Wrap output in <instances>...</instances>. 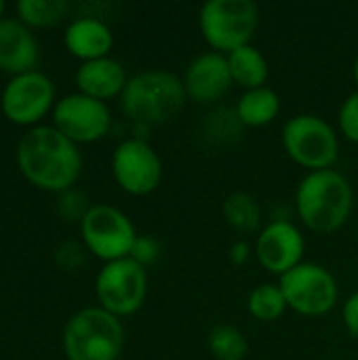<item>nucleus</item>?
<instances>
[{
    "instance_id": "obj_1",
    "label": "nucleus",
    "mask_w": 358,
    "mask_h": 360,
    "mask_svg": "<svg viewBox=\"0 0 358 360\" xmlns=\"http://www.w3.org/2000/svg\"><path fill=\"white\" fill-rule=\"evenodd\" d=\"M17 162L21 173L44 190L70 188L82 169L78 146L57 127L46 124L30 129L19 139Z\"/></svg>"
},
{
    "instance_id": "obj_2",
    "label": "nucleus",
    "mask_w": 358,
    "mask_h": 360,
    "mask_svg": "<svg viewBox=\"0 0 358 360\" xmlns=\"http://www.w3.org/2000/svg\"><path fill=\"white\" fill-rule=\"evenodd\" d=\"M295 209L308 230L331 234L350 219L354 209V190L335 169L312 171L295 190Z\"/></svg>"
},
{
    "instance_id": "obj_3",
    "label": "nucleus",
    "mask_w": 358,
    "mask_h": 360,
    "mask_svg": "<svg viewBox=\"0 0 358 360\" xmlns=\"http://www.w3.org/2000/svg\"><path fill=\"white\" fill-rule=\"evenodd\" d=\"M184 80L167 70H146L129 78L120 105L137 124H162L179 114L186 105Z\"/></svg>"
},
{
    "instance_id": "obj_4",
    "label": "nucleus",
    "mask_w": 358,
    "mask_h": 360,
    "mask_svg": "<svg viewBox=\"0 0 358 360\" xmlns=\"http://www.w3.org/2000/svg\"><path fill=\"white\" fill-rule=\"evenodd\" d=\"M124 346V327L101 306L78 310L63 329L68 360H116Z\"/></svg>"
},
{
    "instance_id": "obj_5",
    "label": "nucleus",
    "mask_w": 358,
    "mask_h": 360,
    "mask_svg": "<svg viewBox=\"0 0 358 360\" xmlns=\"http://www.w3.org/2000/svg\"><path fill=\"white\" fill-rule=\"evenodd\" d=\"M198 27L215 53L230 55L251 44L260 27V6L253 0H209L200 6Z\"/></svg>"
},
{
    "instance_id": "obj_6",
    "label": "nucleus",
    "mask_w": 358,
    "mask_h": 360,
    "mask_svg": "<svg viewBox=\"0 0 358 360\" xmlns=\"http://www.w3.org/2000/svg\"><path fill=\"white\" fill-rule=\"evenodd\" d=\"M283 148L287 156L312 171L333 169L340 158V137L335 129L317 114H298L283 127Z\"/></svg>"
},
{
    "instance_id": "obj_7",
    "label": "nucleus",
    "mask_w": 358,
    "mask_h": 360,
    "mask_svg": "<svg viewBox=\"0 0 358 360\" xmlns=\"http://www.w3.org/2000/svg\"><path fill=\"white\" fill-rule=\"evenodd\" d=\"M281 289L287 300V308L302 316H325L340 300V287L335 276L321 264L302 262L291 272L281 276Z\"/></svg>"
},
{
    "instance_id": "obj_8",
    "label": "nucleus",
    "mask_w": 358,
    "mask_h": 360,
    "mask_svg": "<svg viewBox=\"0 0 358 360\" xmlns=\"http://www.w3.org/2000/svg\"><path fill=\"white\" fill-rule=\"evenodd\" d=\"M82 240L99 259L116 262L131 257L137 232L133 221L112 205H95L80 217Z\"/></svg>"
},
{
    "instance_id": "obj_9",
    "label": "nucleus",
    "mask_w": 358,
    "mask_h": 360,
    "mask_svg": "<svg viewBox=\"0 0 358 360\" xmlns=\"http://www.w3.org/2000/svg\"><path fill=\"white\" fill-rule=\"evenodd\" d=\"M95 293L110 314L118 319L135 314L148 295V272L131 257L108 262L95 278Z\"/></svg>"
},
{
    "instance_id": "obj_10",
    "label": "nucleus",
    "mask_w": 358,
    "mask_h": 360,
    "mask_svg": "<svg viewBox=\"0 0 358 360\" xmlns=\"http://www.w3.org/2000/svg\"><path fill=\"white\" fill-rule=\"evenodd\" d=\"M112 173L116 184L133 194L146 196L160 186L162 162L158 152L146 139H124L112 154Z\"/></svg>"
},
{
    "instance_id": "obj_11",
    "label": "nucleus",
    "mask_w": 358,
    "mask_h": 360,
    "mask_svg": "<svg viewBox=\"0 0 358 360\" xmlns=\"http://www.w3.org/2000/svg\"><path fill=\"white\" fill-rule=\"evenodd\" d=\"M53 127H57L74 143L101 139L112 127V114L106 101L84 93H70L53 108Z\"/></svg>"
},
{
    "instance_id": "obj_12",
    "label": "nucleus",
    "mask_w": 358,
    "mask_h": 360,
    "mask_svg": "<svg viewBox=\"0 0 358 360\" xmlns=\"http://www.w3.org/2000/svg\"><path fill=\"white\" fill-rule=\"evenodd\" d=\"M55 99L53 80L40 72L30 70L23 74H15L2 89L0 105L6 118L17 124H30L44 116Z\"/></svg>"
},
{
    "instance_id": "obj_13",
    "label": "nucleus",
    "mask_w": 358,
    "mask_h": 360,
    "mask_svg": "<svg viewBox=\"0 0 358 360\" xmlns=\"http://www.w3.org/2000/svg\"><path fill=\"white\" fill-rule=\"evenodd\" d=\"M304 251L306 240L302 230L287 219L270 221L260 232L255 243V257L260 266L276 276H285L295 266H300Z\"/></svg>"
},
{
    "instance_id": "obj_14",
    "label": "nucleus",
    "mask_w": 358,
    "mask_h": 360,
    "mask_svg": "<svg viewBox=\"0 0 358 360\" xmlns=\"http://www.w3.org/2000/svg\"><path fill=\"white\" fill-rule=\"evenodd\" d=\"M181 80H184L188 99H192L194 103H200V105L219 101L234 84L230 65H228V57L222 53H215V51H207V53H200L198 57H194L188 63Z\"/></svg>"
},
{
    "instance_id": "obj_15",
    "label": "nucleus",
    "mask_w": 358,
    "mask_h": 360,
    "mask_svg": "<svg viewBox=\"0 0 358 360\" xmlns=\"http://www.w3.org/2000/svg\"><path fill=\"white\" fill-rule=\"evenodd\" d=\"M38 63V42L30 27L11 17L0 19V70L23 74Z\"/></svg>"
},
{
    "instance_id": "obj_16",
    "label": "nucleus",
    "mask_w": 358,
    "mask_h": 360,
    "mask_svg": "<svg viewBox=\"0 0 358 360\" xmlns=\"http://www.w3.org/2000/svg\"><path fill=\"white\" fill-rule=\"evenodd\" d=\"M127 82L129 78H127L122 63L112 57L82 61L76 72V84L80 93L95 97L99 101L122 95Z\"/></svg>"
},
{
    "instance_id": "obj_17",
    "label": "nucleus",
    "mask_w": 358,
    "mask_h": 360,
    "mask_svg": "<svg viewBox=\"0 0 358 360\" xmlns=\"http://www.w3.org/2000/svg\"><path fill=\"white\" fill-rule=\"evenodd\" d=\"M63 42L68 51L82 61L108 57L114 36L112 30L97 17H78L68 23L63 32Z\"/></svg>"
},
{
    "instance_id": "obj_18",
    "label": "nucleus",
    "mask_w": 358,
    "mask_h": 360,
    "mask_svg": "<svg viewBox=\"0 0 358 360\" xmlns=\"http://www.w3.org/2000/svg\"><path fill=\"white\" fill-rule=\"evenodd\" d=\"M226 57H228V65H230V74H232L234 84L243 86L245 91L266 86L268 76H270V65L257 46L245 44Z\"/></svg>"
},
{
    "instance_id": "obj_19",
    "label": "nucleus",
    "mask_w": 358,
    "mask_h": 360,
    "mask_svg": "<svg viewBox=\"0 0 358 360\" xmlns=\"http://www.w3.org/2000/svg\"><path fill=\"white\" fill-rule=\"evenodd\" d=\"M236 118L245 127H266L281 112V97L270 86L245 91L236 103Z\"/></svg>"
},
{
    "instance_id": "obj_20",
    "label": "nucleus",
    "mask_w": 358,
    "mask_h": 360,
    "mask_svg": "<svg viewBox=\"0 0 358 360\" xmlns=\"http://www.w3.org/2000/svg\"><path fill=\"white\" fill-rule=\"evenodd\" d=\"M222 213L228 221V226L241 234H251L260 228L262 224V211L257 200L247 194V192H232L224 205H222Z\"/></svg>"
},
{
    "instance_id": "obj_21",
    "label": "nucleus",
    "mask_w": 358,
    "mask_h": 360,
    "mask_svg": "<svg viewBox=\"0 0 358 360\" xmlns=\"http://www.w3.org/2000/svg\"><path fill=\"white\" fill-rule=\"evenodd\" d=\"M249 314L260 323H274L287 312V300L281 285L264 283L249 293Z\"/></svg>"
},
{
    "instance_id": "obj_22",
    "label": "nucleus",
    "mask_w": 358,
    "mask_h": 360,
    "mask_svg": "<svg viewBox=\"0 0 358 360\" xmlns=\"http://www.w3.org/2000/svg\"><path fill=\"white\" fill-rule=\"evenodd\" d=\"M207 348L215 360H245L249 354L247 338L232 325H215L207 335Z\"/></svg>"
},
{
    "instance_id": "obj_23",
    "label": "nucleus",
    "mask_w": 358,
    "mask_h": 360,
    "mask_svg": "<svg viewBox=\"0 0 358 360\" xmlns=\"http://www.w3.org/2000/svg\"><path fill=\"white\" fill-rule=\"evenodd\" d=\"M19 17L30 25H53L68 13L65 0H19Z\"/></svg>"
},
{
    "instance_id": "obj_24",
    "label": "nucleus",
    "mask_w": 358,
    "mask_h": 360,
    "mask_svg": "<svg viewBox=\"0 0 358 360\" xmlns=\"http://www.w3.org/2000/svg\"><path fill=\"white\" fill-rule=\"evenodd\" d=\"M338 122H340L342 135L348 141L358 143V91L344 99L340 114H338Z\"/></svg>"
},
{
    "instance_id": "obj_25",
    "label": "nucleus",
    "mask_w": 358,
    "mask_h": 360,
    "mask_svg": "<svg viewBox=\"0 0 358 360\" xmlns=\"http://www.w3.org/2000/svg\"><path fill=\"white\" fill-rule=\"evenodd\" d=\"M160 257V243L150 236V234H137L133 251H131V259H135L137 264H141L143 268L158 262Z\"/></svg>"
},
{
    "instance_id": "obj_26",
    "label": "nucleus",
    "mask_w": 358,
    "mask_h": 360,
    "mask_svg": "<svg viewBox=\"0 0 358 360\" xmlns=\"http://www.w3.org/2000/svg\"><path fill=\"white\" fill-rule=\"evenodd\" d=\"M342 321L352 338H358V291L352 293L342 308Z\"/></svg>"
},
{
    "instance_id": "obj_27",
    "label": "nucleus",
    "mask_w": 358,
    "mask_h": 360,
    "mask_svg": "<svg viewBox=\"0 0 358 360\" xmlns=\"http://www.w3.org/2000/svg\"><path fill=\"white\" fill-rule=\"evenodd\" d=\"M249 255H251V249H249V245L245 240L234 243L232 249H230V259H232L234 266H243L249 259Z\"/></svg>"
},
{
    "instance_id": "obj_28",
    "label": "nucleus",
    "mask_w": 358,
    "mask_h": 360,
    "mask_svg": "<svg viewBox=\"0 0 358 360\" xmlns=\"http://www.w3.org/2000/svg\"><path fill=\"white\" fill-rule=\"evenodd\" d=\"M352 74H354V82H357V86H358V57H357V61H354V70H352Z\"/></svg>"
},
{
    "instance_id": "obj_29",
    "label": "nucleus",
    "mask_w": 358,
    "mask_h": 360,
    "mask_svg": "<svg viewBox=\"0 0 358 360\" xmlns=\"http://www.w3.org/2000/svg\"><path fill=\"white\" fill-rule=\"evenodd\" d=\"M4 6H6V4H4V2L0 0V15H2V11H4ZM0 19H2V17H0Z\"/></svg>"
}]
</instances>
